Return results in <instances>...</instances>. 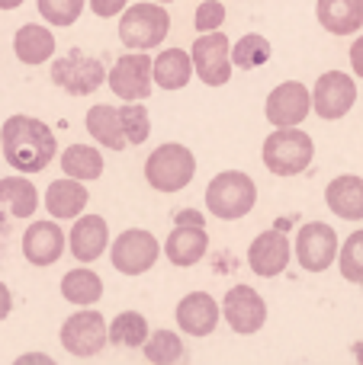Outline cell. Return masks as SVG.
<instances>
[{"label": "cell", "instance_id": "obj_1", "mask_svg": "<svg viewBox=\"0 0 363 365\" xmlns=\"http://www.w3.org/2000/svg\"><path fill=\"white\" fill-rule=\"evenodd\" d=\"M0 154L16 173H42L55 160V132L36 115H10L0 125Z\"/></svg>", "mask_w": 363, "mask_h": 365}, {"label": "cell", "instance_id": "obj_2", "mask_svg": "<svg viewBox=\"0 0 363 365\" xmlns=\"http://www.w3.org/2000/svg\"><path fill=\"white\" fill-rule=\"evenodd\" d=\"M315 158V141L299 125L274 128L264 141V167L274 177H296L302 173Z\"/></svg>", "mask_w": 363, "mask_h": 365}, {"label": "cell", "instance_id": "obj_3", "mask_svg": "<svg viewBox=\"0 0 363 365\" xmlns=\"http://www.w3.org/2000/svg\"><path fill=\"white\" fill-rule=\"evenodd\" d=\"M171 32V13L158 6V0H141V4H129L119 13V38L126 48L148 51L161 45Z\"/></svg>", "mask_w": 363, "mask_h": 365}, {"label": "cell", "instance_id": "obj_4", "mask_svg": "<svg viewBox=\"0 0 363 365\" xmlns=\"http://www.w3.org/2000/svg\"><path fill=\"white\" fill-rule=\"evenodd\" d=\"M197 177V158L187 145L167 141L145 158V180L158 192H180Z\"/></svg>", "mask_w": 363, "mask_h": 365}, {"label": "cell", "instance_id": "obj_5", "mask_svg": "<svg viewBox=\"0 0 363 365\" xmlns=\"http://www.w3.org/2000/svg\"><path fill=\"white\" fill-rule=\"evenodd\" d=\"M257 186L248 173L242 170H222L206 186V212H212L222 221H238L254 208Z\"/></svg>", "mask_w": 363, "mask_h": 365}, {"label": "cell", "instance_id": "obj_6", "mask_svg": "<svg viewBox=\"0 0 363 365\" xmlns=\"http://www.w3.org/2000/svg\"><path fill=\"white\" fill-rule=\"evenodd\" d=\"M109 71L103 68L100 58L87 55V51L71 48L64 58H55L51 61V83L64 90L71 96H90L106 83Z\"/></svg>", "mask_w": 363, "mask_h": 365}, {"label": "cell", "instance_id": "obj_7", "mask_svg": "<svg viewBox=\"0 0 363 365\" xmlns=\"http://www.w3.org/2000/svg\"><path fill=\"white\" fill-rule=\"evenodd\" d=\"M58 340H61V346L68 349L71 356H77V359H90V356H96L109 343V324L103 321L100 311L84 308V311L71 314L68 321L61 324Z\"/></svg>", "mask_w": 363, "mask_h": 365}, {"label": "cell", "instance_id": "obj_8", "mask_svg": "<svg viewBox=\"0 0 363 365\" xmlns=\"http://www.w3.org/2000/svg\"><path fill=\"white\" fill-rule=\"evenodd\" d=\"M161 257V244L145 227H126L109 247V259L122 276H141L148 272Z\"/></svg>", "mask_w": 363, "mask_h": 365}, {"label": "cell", "instance_id": "obj_9", "mask_svg": "<svg viewBox=\"0 0 363 365\" xmlns=\"http://www.w3.org/2000/svg\"><path fill=\"white\" fill-rule=\"evenodd\" d=\"M106 83H109V90L126 103L148 100L154 90V58H148L145 51H129V55H122L119 61L113 64Z\"/></svg>", "mask_w": 363, "mask_h": 365}, {"label": "cell", "instance_id": "obj_10", "mask_svg": "<svg viewBox=\"0 0 363 365\" xmlns=\"http://www.w3.org/2000/svg\"><path fill=\"white\" fill-rule=\"evenodd\" d=\"M193 55V68H197L199 81L209 87H222L232 77V42L225 32L212 29V32H199V38L190 48Z\"/></svg>", "mask_w": 363, "mask_h": 365}, {"label": "cell", "instance_id": "obj_11", "mask_svg": "<svg viewBox=\"0 0 363 365\" xmlns=\"http://www.w3.org/2000/svg\"><path fill=\"white\" fill-rule=\"evenodd\" d=\"M354 103H357V83H354L351 74H344V71H325L315 81L312 109L319 119H325V122L344 119L354 109Z\"/></svg>", "mask_w": 363, "mask_h": 365}, {"label": "cell", "instance_id": "obj_12", "mask_svg": "<svg viewBox=\"0 0 363 365\" xmlns=\"http://www.w3.org/2000/svg\"><path fill=\"white\" fill-rule=\"evenodd\" d=\"M338 231L325 221H309L296 234V259L306 272H325L338 259Z\"/></svg>", "mask_w": 363, "mask_h": 365}, {"label": "cell", "instance_id": "obj_13", "mask_svg": "<svg viewBox=\"0 0 363 365\" xmlns=\"http://www.w3.org/2000/svg\"><path fill=\"white\" fill-rule=\"evenodd\" d=\"M312 109V93L306 83L299 81H287L280 87L270 90L267 103H264V115L274 128H289V125H302L309 119Z\"/></svg>", "mask_w": 363, "mask_h": 365}, {"label": "cell", "instance_id": "obj_14", "mask_svg": "<svg viewBox=\"0 0 363 365\" xmlns=\"http://www.w3.org/2000/svg\"><path fill=\"white\" fill-rule=\"evenodd\" d=\"M222 317L235 334L251 336L267 324V302L251 285H235L222 298Z\"/></svg>", "mask_w": 363, "mask_h": 365}, {"label": "cell", "instance_id": "obj_15", "mask_svg": "<svg viewBox=\"0 0 363 365\" xmlns=\"http://www.w3.org/2000/svg\"><path fill=\"white\" fill-rule=\"evenodd\" d=\"M177 327L187 336H206L219 327V317H222V304L209 295V292H190L177 302Z\"/></svg>", "mask_w": 363, "mask_h": 365}, {"label": "cell", "instance_id": "obj_16", "mask_svg": "<svg viewBox=\"0 0 363 365\" xmlns=\"http://www.w3.org/2000/svg\"><path fill=\"white\" fill-rule=\"evenodd\" d=\"M289 237L280 231H264L251 240L248 247V266L257 272L261 279H274L280 276L289 266Z\"/></svg>", "mask_w": 363, "mask_h": 365}, {"label": "cell", "instance_id": "obj_17", "mask_svg": "<svg viewBox=\"0 0 363 365\" xmlns=\"http://www.w3.org/2000/svg\"><path fill=\"white\" fill-rule=\"evenodd\" d=\"M68 234L55 225V221H32L23 234V257L32 266H51L61 259Z\"/></svg>", "mask_w": 363, "mask_h": 365}, {"label": "cell", "instance_id": "obj_18", "mask_svg": "<svg viewBox=\"0 0 363 365\" xmlns=\"http://www.w3.org/2000/svg\"><path fill=\"white\" fill-rule=\"evenodd\" d=\"M68 247L77 263H94L109 247V225L103 215H77L74 227L68 234Z\"/></svg>", "mask_w": 363, "mask_h": 365}, {"label": "cell", "instance_id": "obj_19", "mask_svg": "<svg viewBox=\"0 0 363 365\" xmlns=\"http://www.w3.org/2000/svg\"><path fill=\"white\" fill-rule=\"evenodd\" d=\"M209 250V234L203 225H177L164 240V253L174 266H193Z\"/></svg>", "mask_w": 363, "mask_h": 365}, {"label": "cell", "instance_id": "obj_20", "mask_svg": "<svg viewBox=\"0 0 363 365\" xmlns=\"http://www.w3.org/2000/svg\"><path fill=\"white\" fill-rule=\"evenodd\" d=\"M325 202L338 218L360 221L363 218V177H354V173L334 177L325 186Z\"/></svg>", "mask_w": 363, "mask_h": 365}, {"label": "cell", "instance_id": "obj_21", "mask_svg": "<svg viewBox=\"0 0 363 365\" xmlns=\"http://www.w3.org/2000/svg\"><path fill=\"white\" fill-rule=\"evenodd\" d=\"M315 16L322 29L334 36H351L363 26V0H315Z\"/></svg>", "mask_w": 363, "mask_h": 365}, {"label": "cell", "instance_id": "obj_22", "mask_svg": "<svg viewBox=\"0 0 363 365\" xmlns=\"http://www.w3.org/2000/svg\"><path fill=\"white\" fill-rule=\"evenodd\" d=\"M87 186L84 180L74 177H61L45 189V208L51 212V218H77V215L87 208Z\"/></svg>", "mask_w": 363, "mask_h": 365}, {"label": "cell", "instance_id": "obj_23", "mask_svg": "<svg viewBox=\"0 0 363 365\" xmlns=\"http://www.w3.org/2000/svg\"><path fill=\"white\" fill-rule=\"evenodd\" d=\"M84 125H87V132L94 135L96 145H103L106 151H122V148L129 145L126 132H122L119 109H116V106H106V103H96V106H90Z\"/></svg>", "mask_w": 363, "mask_h": 365}, {"label": "cell", "instance_id": "obj_24", "mask_svg": "<svg viewBox=\"0 0 363 365\" xmlns=\"http://www.w3.org/2000/svg\"><path fill=\"white\" fill-rule=\"evenodd\" d=\"M13 51L23 64L36 68V64H45L55 55V36H51V29H45L39 23H26L13 36Z\"/></svg>", "mask_w": 363, "mask_h": 365}, {"label": "cell", "instance_id": "obj_25", "mask_svg": "<svg viewBox=\"0 0 363 365\" xmlns=\"http://www.w3.org/2000/svg\"><path fill=\"white\" fill-rule=\"evenodd\" d=\"M193 55L184 48H164L154 58V83L161 90H184L193 77Z\"/></svg>", "mask_w": 363, "mask_h": 365}, {"label": "cell", "instance_id": "obj_26", "mask_svg": "<svg viewBox=\"0 0 363 365\" xmlns=\"http://www.w3.org/2000/svg\"><path fill=\"white\" fill-rule=\"evenodd\" d=\"M61 295L64 302L77 304V308H94L103 298V279L87 266H77L61 276Z\"/></svg>", "mask_w": 363, "mask_h": 365}, {"label": "cell", "instance_id": "obj_27", "mask_svg": "<svg viewBox=\"0 0 363 365\" xmlns=\"http://www.w3.org/2000/svg\"><path fill=\"white\" fill-rule=\"evenodd\" d=\"M0 205L10 208L13 218H29L39 208V189L26 180V173H19V177H4L0 180Z\"/></svg>", "mask_w": 363, "mask_h": 365}, {"label": "cell", "instance_id": "obj_28", "mask_svg": "<svg viewBox=\"0 0 363 365\" xmlns=\"http://www.w3.org/2000/svg\"><path fill=\"white\" fill-rule=\"evenodd\" d=\"M61 170H64V177H74L84 182L96 180L103 173V154L90 145H71L61 154Z\"/></svg>", "mask_w": 363, "mask_h": 365}, {"label": "cell", "instance_id": "obj_29", "mask_svg": "<svg viewBox=\"0 0 363 365\" xmlns=\"http://www.w3.org/2000/svg\"><path fill=\"white\" fill-rule=\"evenodd\" d=\"M148 336H151V330H148V321L139 311H122L109 324V343H116V346H129V349L145 346Z\"/></svg>", "mask_w": 363, "mask_h": 365}, {"label": "cell", "instance_id": "obj_30", "mask_svg": "<svg viewBox=\"0 0 363 365\" xmlns=\"http://www.w3.org/2000/svg\"><path fill=\"white\" fill-rule=\"evenodd\" d=\"M270 61V42L257 32H248L242 36L235 45H232V64L238 71H254V68H264Z\"/></svg>", "mask_w": 363, "mask_h": 365}, {"label": "cell", "instance_id": "obj_31", "mask_svg": "<svg viewBox=\"0 0 363 365\" xmlns=\"http://www.w3.org/2000/svg\"><path fill=\"white\" fill-rule=\"evenodd\" d=\"M141 349H145V359L154 365H174L184 359V340L174 330H154Z\"/></svg>", "mask_w": 363, "mask_h": 365}, {"label": "cell", "instance_id": "obj_32", "mask_svg": "<svg viewBox=\"0 0 363 365\" xmlns=\"http://www.w3.org/2000/svg\"><path fill=\"white\" fill-rule=\"evenodd\" d=\"M119 119H122V132H126L129 145H145L151 135V113L148 106H141V100H132L126 106H119Z\"/></svg>", "mask_w": 363, "mask_h": 365}, {"label": "cell", "instance_id": "obj_33", "mask_svg": "<svg viewBox=\"0 0 363 365\" xmlns=\"http://www.w3.org/2000/svg\"><path fill=\"white\" fill-rule=\"evenodd\" d=\"M338 269L347 282L363 289V227L344 240V247H341V253H338Z\"/></svg>", "mask_w": 363, "mask_h": 365}, {"label": "cell", "instance_id": "obj_34", "mask_svg": "<svg viewBox=\"0 0 363 365\" xmlns=\"http://www.w3.org/2000/svg\"><path fill=\"white\" fill-rule=\"evenodd\" d=\"M36 4H39V13H42L45 23L71 26V23H77V16L84 13L87 0H36Z\"/></svg>", "mask_w": 363, "mask_h": 365}, {"label": "cell", "instance_id": "obj_35", "mask_svg": "<svg viewBox=\"0 0 363 365\" xmlns=\"http://www.w3.org/2000/svg\"><path fill=\"white\" fill-rule=\"evenodd\" d=\"M225 23V4L222 0H203L197 6V16H193V26L197 32H212Z\"/></svg>", "mask_w": 363, "mask_h": 365}, {"label": "cell", "instance_id": "obj_36", "mask_svg": "<svg viewBox=\"0 0 363 365\" xmlns=\"http://www.w3.org/2000/svg\"><path fill=\"white\" fill-rule=\"evenodd\" d=\"M126 6H129V0H90V10H94L100 19L119 16V13L126 10Z\"/></svg>", "mask_w": 363, "mask_h": 365}, {"label": "cell", "instance_id": "obj_37", "mask_svg": "<svg viewBox=\"0 0 363 365\" xmlns=\"http://www.w3.org/2000/svg\"><path fill=\"white\" fill-rule=\"evenodd\" d=\"M351 68H354V74L363 81V36L354 38V45H351Z\"/></svg>", "mask_w": 363, "mask_h": 365}, {"label": "cell", "instance_id": "obj_38", "mask_svg": "<svg viewBox=\"0 0 363 365\" xmlns=\"http://www.w3.org/2000/svg\"><path fill=\"white\" fill-rule=\"evenodd\" d=\"M174 225H203V212H197V208H180V212L174 215Z\"/></svg>", "mask_w": 363, "mask_h": 365}, {"label": "cell", "instance_id": "obj_39", "mask_svg": "<svg viewBox=\"0 0 363 365\" xmlns=\"http://www.w3.org/2000/svg\"><path fill=\"white\" fill-rule=\"evenodd\" d=\"M10 308H13V295H10V289L0 282V321L10 314Z\"/></svg>", "mask_w": 363, "mask_h": 365}, {"label": "cell", "instance_id": "obj_40", "mask_svg": "<svg viewBox=\"0 0 363 365\" xmlns=\"http://www.w3.org/2000/svg\"><path fill=\"white\" fill-rule=\"evenodd\" d=\"M16 362H19V365H26V362H42V365H55V362H51V356H42V353H26V356H19Z\"/></svg>", "mask_w": 363, "mask_h": 365}, {"label": "cell", "instance_id": "obj_41", "mask_svg": "<svg viewBox=\"0 0 363 365\" xmlns=\"http://www.w3.org/2000/svg\"><path fill=\"white\" fill-rule=\"evenodd\" d=\"M16 6H23V0H0V10H16Z\"/></svg>", "mask_w": 363, "mask_h": 365}, {"label": "cell", "instance_id": "obj_42", "mask_svg": "<svg viewBox=\"0 0 363 365\" xmlns=\"http://www.w3.org/2000/svg\"><path fill=\"white\" fill-rule=\"evenodd\" d=\"M354 356H357V362H363V343H357V346H354Z\"/></svg>", "mask_w": 363, "mask_h": 365}, {"label": "cell", "instance_id": "obj_43", "mask_svg": "<svg viewBox=\"0 0 363 365\" xmlns=\"http://www.w3.org/2000/svg\"><path fill=\"white\" fill-rule=\"evenodd\" d=\"M158 4H174V0H158Z\"/></svg>", "mask_w": 363, "mask_h": 365}]
</instances>
